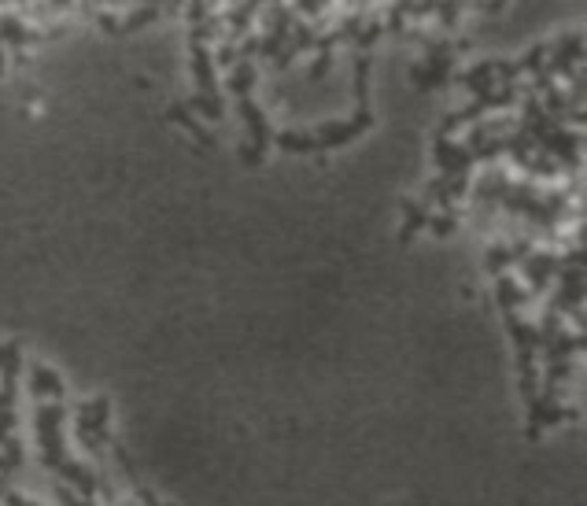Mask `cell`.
Returning a JSON list of instances; mask_svg holds the SVG:
<instances>
[{
	"mask_svg": "<svg viewBox=\"0 0 587 506\" xmlns=\"http://www.w3.org/2000/svg\"><path fill=\"white\" fill-rule=\"evenodd\" d=\"M229 85H233V93H240V100H248V93H252V85H255V67H252V63H236Z\"/></svg>",
	"mask_w": 587,
	"mask_h": 506,
	"instance_id": "6da1fadb",
	"label": "cell"
}]
</instances>
